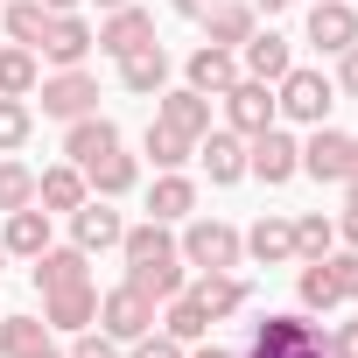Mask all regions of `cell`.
Segmentation results:
<instances>
[{
  "mask_svg": "<svg viewBox=\"0 0 358 358\" xmlns=\"http://www.w3.org/2000/svg\"><path fill=\"white\" fill-rule=\"evenodd\" d=\"M239 50H246V78H260V85H281V78L295 71V57H288V36H274V29H267V36L253 29Z\"/></svg>",
  "mask_w": 358,
  "mask_h": 358,
  "instance_id": "ffe728a7",
  "label": "cell"
},
{
  "mask_svg": "<svg viewBox=\"0 0 358 358\" xmlns=\"http://www.w3.org/2000/svg\"><path fill=\"white\" fill-rule=\"evenodd\" d=\"M211 8H218V0H176V15H190V22H204Z\"/></svg>",
  "mask_w": 358,
  "mask_h": 358,
  "instance_id": "ee69618b",
  "label": "cell"
},
{
  "mask_svg": "<svg viewBox=\"0 0 358 358\" xmlns=\"http://www.w3.org/2000/svg\"><path fill=\"white\" fill-rule=\"evenodd\" d=\"M43 8H50V15H78V8H85V0H43Z\"/></svg>",
  "mask_w": 358,
  "mask_h": 358,
  "instance_id": "7dc6e473",
  "label": "cell"
},
{
  "mask_svg": "<svg viewBox=\"0 0 358 358\" xmlns=\"http://www.w3.org/2000/svg\"><path fill=\"white\" fill-rule=\"evenodd\" d=\"M190 358H232V351H218V344H211V351H190Z\"/></svg>",
  "mask_w": 358,
  "mask_h": 358,
  "instance_id": "816d5d0a",
  "label": "cell"
},
{
  "mask_svg": "<svg viewBox=\"0 0 358 358\" xmlns=\"http://www.w3.org/2000/svg\"><path fill=\"white\" fill-rule=\"evenodd\" d=\"M337 92H344V99H358V43L337 57Z\"/></svg>",
  "mask_w": 358,
  "mask_h": 358,
  "instance_id": "7bdbcfd3",
  "label": "cell"
},
{
  "mask_svg": "<svg viewBox=\"0 0 358 358\" xmlns=\"http://www.w3.org/2000/svg\"><path fill=\"white\" fill-rule=\"evenodd\" d=\"M323 267H330L337 302H358V253H351V246H344V253H323Z\"/></svg>",
  "mask_w": 358,
  "mask_h": 358,
  "instance_id": "f35d334b",
  "label": "cell"
},
{
  "mask_svg": "<svg viewBox=\"0 0 358 358\" xmlns=\"http://www.w3.org/2000/svg\"><path fill=\"white\" fill-rule=\"evenodd\" d=\"M134 358H190V351H183V344H176L169 330H162V337L148 330V337H134Z\"/></svg>",
  "mask_w": 358,
  "mask_h": 358,
  "instance_id": "60d3db41",
  "label": "cell"
},
{
  "mask_svg": "<svg viewBox=\"0 0 358 358\" xmlns=\"http://www.w3.org/2000/svg\"><path fill=\"white\" fill-rule=\"evenodd\" d=\"M225 120H232V134H267L274 120H281V106H274V85H260V78H239L232 92H225Z\"/></svg>",
  "mask_w": 358,
  "mask_h": 358,
  "instance_id": "52a82bcc",
  "label": "cell"
},
{
  "mask_svg": "<svg viewBox=\"0 0 358 358\" xmlns=\"http://www.w3.org/2000/svg\"><path fill=\"white\" fill-rule=\"evenodd\" d=\"M246 239V253L260 260V267H281V260H295V225L288 218H260L253 232H239Z\"/></svg>",
  "mask_w": 358,
  "mask_h": 358,
  "instance_id": "484cf974",
  "label": "cell"
},
{
  "mask_svg": "<svg viewBox=\"0 0 358 358\" xmlns=\"http://www.w3.org/2000/svg\"><path fill=\"white\" fill-rule=\"evenodd\" d=\"M0 246H8V253H22V260H36V253L50 246V211H43V204L8 211V232H0Z\"/></svg>",
  "mask_w": 358,
  "mask_h": 358,
  "instance_id": "603a6c76",
  "label": "cell"
},
{
  "mask_svg": "<svg viewBox=\"0 0 358 358\" xmlns=\"http://www.w3.org/2000/svg\"><path fill=\"white\" fill-rule=\"evenodd\" d=\"M274 106H281L295 127H323L330 106H337V85H330L323 71H288V78L274 85Z\"/></svg>",
  "mask_w": 358,
  "mask_h": 358,
  "instance_id": "7a4b0ae2",
  "label": "cell"
},
{
  "mask_svg": "<svg viewBox=\"0 0 358 358\" xmlns=\"http://www.w3.org/2000/svg\"><path fill=\"white\" fill-rule=\"evenodd\" d=\"M162 330H169L176 344H197V337L211 330V316L197 309V295H169V316H162Z\"/></svg>",
  "mask_w": 358,
  "mask_h": 358,
  "instance_id": "1f68e13d",
  "label": "cell"
},
{
  "mask_svg": "<svg viewBox=\"0 0 358 358\" xmlns=\"http://www.w3.org/2000/svg\"><path fill=\"white\" fill-rule=\"evenodd\" d=\"M29 134H36V113H29V99H0V155H15Z\"/></svg>",
  "mask_w": 358,
  "mask_h": 358,
  "instance_id": "e575fe53",
  "label": "cell"
},
{
  "mask_svg": "<svg viewBox=\"0 0 358 358\" xmlns=\"http://www.w3.org/2000/svg\"><path fill=\"white\" fill-rule=\"evenodd\" d=\"M344 246L358 253V211H344Z\"/></svg>",
  "mask_w": 358,
  "mask_h": 358,
  "instance_id": "f6af8a7d",
  "label": "cell"
},
{
  "mask_svg": "<svg viewBox=\"0 0 358 358\" xmlns=\"http://www.w3.org/2000/svg\"><path fill=\"white\" fill-rule=\"evenodd\" d=\"M288 225H295V253H302V260H323V253H330V239H337V232H330V218H316V211H309V218H288Z\"/></svg>",
  "mask_w": 358,
  "mask_h": 358,
  "instance_id": "8d00e7d4",
  "label": "cell"
},
{
  "mask_svg": "<svg viewBox=\"0 0 358 358\" xmlns=\"http://www.w3.org/2000/svg\"><path fill=\"white\" fill-rule=\"evenodd\" d=\"M22 358H64V351H57V344L43 337V344H36V351H22Z\"/></svg>",
  "mask_w": 358,
  "mask_h": 358,
  "instance_id": "681fc988",
  "label": "cell"
},
{
  "mask_svg": "<svg viewBox=\"0 0 358 358\" xmlns=\"http://www.w3.org/2000/svg\"><path fill=\"white\" fill-rule=\"evenodd\" d=\"M148 211H155L162 225L190 218V211H197V183H190V176H176V169H162V176H155V190H148Z\"/></svg>",
  "mask_w": 358,
  "mask_h": 358,
  "instance_id": "cb8c5ba5",
  "label": "cell"
},
{
  "mask_svg": "<svg viewBox=\"0 0 358 358\" xmlns=\"http://www.w3.org/2000/svg\"><path fill=\"white\" fill-rule=\"evenodd\" d=\"M0 22H8V36H15L22 50H36V43L50 36V8H43V0H15V8H0Z\"/></svg>",
  "mask_w": 358,
  "mask_h": 358,
  "instance_id": "f546056e",
  "label": "cell"
},
{
  "mask_svg": "<svg viewBox=\"0 0 358 358\" xmlns=\"http://www.w3.org/2000/svg\"><path fill=\"white\" fill-rule=\"evenodd\" d=\"M43 337H50L43 316H0V358H22V351H36Z\"/></svg>",
  "mask_w": 358,
  "mask_h": 358,
  "instance_id": "d6a6232c",
  "label": "cell"
},
{
  "mask_svg": "<svg viewBox=\"0 0 358 358\" xmlns=\"http://www.w3.org/2000/svg\"><path fill=\"white\" fill-rule=\"evenodd\" d=\"M120 85H127V92H141V99H148V92H162V85H169V50H162V43H148V50L120 57Z\"/></svg>",
  "mask_w": 358,
  "mask_h": 358,
  "instance_id": "d4e9b609",
  "label": "cell"
},
{
  "mask_svg": "<svg viewBox=\"0 0 358 358\" xmlns=\"http://www.w3.org/2000/svg\"><path fill=\"white\" fill-rule=\"evenodd\" d=\"M120 148V127L113 120H99V113H85V120H71V134H64V155L78 162V169H92L99 155H113Z\"/></svg>",
  "mask_w": 358,
  "mask_h": 358,
  "instance_id": "44dd1931",
  "label": "cell"
},
{
  "mask_svg": "<svg viewBox=\"0 0 358 358\" xmlns=\"http://www.w3.org/2000/svg\"><path fill=\"white\" fill-rule=\"evenodd\" d=\"M120 232H127V218H120L106 197H85V204L71 211V246H85V253H106V246H120Z\"/></svg>",
  "mask_w": 358,
  "mask_h": 358,
  "instance_id": "9c48e42d",
  "label": "cell"
},
{
  "mask_svg": "<svg viewBox=\"0 0 358 358\" xmlns=\"http://www.w3.org/2000/svg\"><path fill=\"white\" fill-rule=\"evenodd\" d=\"M204 29H211L218 50H239V43L253 36V8H246V0H218V8L204 15Z\"/></svg>",
  "mask_w": 358,
  "mask_h": 358,
  "instance_id": "f1b7e54d",
  "label": "cell"
},
{
  "mask_svg": "<svg viewBox=\"0 0 358 358\" xmlns=\"http://www.w3.org/2000/svg\"><path fill=\"white\" fill-rule=\"evenodd\" d=\"M148 43H155V15L134 8V0H127V8H106V22L92 29V50H99V57H134V50H148Z\"/></svg>",
  "mask_w": 358,
  "mask_h": 358,
  "instance_id": "277c9868",
  "label": "cell"
},
{
  "mask_svg": "<svg viewBox=\"0 0 358 358\" xmlns=\"http://www.w3.org/2000/svg\"><path fill=\"white\" fill-rule=\"evenodd\" d=\"M302 169L316 176V183H344V169H351V134H337L330 120L302 141Z\"/></svg>",
  "mask_w": 358,
  "mask_h": 358,
  "instance_id": "8fae6325",
  "label": "cell"
},
{
  "mask_svg": "<svg viewBox=\"0 0 358 358\" xmlns=\"http://www.w3.org/2000/svg\"><path fill=\"white\" fill-rule=\"evenodd\" d=\"M197 162L211 169V183H239L246 176V134H232V127L197 134Z\"/></svg>",
  "mask_w": 358,
  "mask_h": 358,
  "instance_id": "4fadbf2b",
  "label": "cell"
},
{
  "mask_svg": "<svg viewBox=\"0 0 358 358\" xmlns=\"http://www.w3.org/2000/svg\"><path fill=\"white\" fill-rule=\"evenodd\" d=\"M99 323H106V337H120V344H134V337H148L155 330V302L141 295V288H113V295H99Z\"/></svg>",
  "mask_w": 358,
  "mask_h": 358,
  "instance_id": "ba28073f",
  "label": "cell"
},
{
  "mask_svg": "<svg viewBox=\"0 0 358 358\" xmlns=\"http://www.w3.org/2000/svg\"><path fill=\"white\" fill-rule=\"evenodd\" d=\"M99 8H127V0H99Z\"/></svg>",
  "mask_w": 358,
  "mask_h": 358,
  "instance_id": "f5cc1de1",
  "label": "cell"
},
{
  "mask_svg": "<svg viewBox=\"0 0 358 358\" xmlns=\"http://www.w3.org/2000/svg\"><path fill=\"white\" fill-rule=\"evenodd\" d=\"M85 197H92V183H85V169H78V162H64V169H43V176H36V204H43V211H64V218H71Z\"/></svg>",
  "mask_w": 358,
  "mask_h": 358,
  "instance_id": "ac0fdd59",
  "label": "cell"
},
{
  "mask_svg": "<svg viewBox=\"0 0 358 358\" xmlns=\"http://www.w3.org/2000/svg\"><path fill=\"white\" fill-rule=\"evenodd\" d=\"M43 323H50V330H71V337L92 330V323H99V288L85 281V288H57V295H43Z\"/></svg>",
  "mask_w": 358,
  "mask_h": 358,
  "instance_id": "2e32d148",
  "label": "cell"
},
{
  "mask_svg": "<svg viewBox=\"0 0 358 358\" xmlns=\"http://www.w3.org/2000/svg\"><path fill=\"white\" fill-rule=\"evenodd\" d=\"M190 295H197V309H204V316L218 323V316H239L253 288H246V281H239L232 267H211V274H197V288H190Z\"/></svg>",
  "mask_w": 358,
  "mask_h": 358,
  "instance_id": "e0dca14e",
  "label": "cell"
},
{
  "mask_svg": "<svg viewBox=\"0 0 358 358\" xmlns=\"http://www.w3.org/2000/svg\"><path fill=\"white\" fill-rule=\"evenodd\" d=\"M344 176H358V134H351V169H344Z\"/></svg>",
  "mask_w": 358,
  "mask_h": 358,
  "instance_id": "f907efd6",
  "label": "cell"
},
{
  "mask_svg": "<svg viewBox=\"0 0 358 358\" xmlns=\"http://www.w3.org/2000/svg\"><path fill=\"white\" fill-rule=\"evenodd\" d=\"M0 260H8V246H0Z\"/></svg>",
  "mask_w": 358,
  "mask_h": 358,
  "instance_id": "db71d44e",
  "label": "cell"
},
{
  "mask_svg": "<svg viewBox=\"0 0 358 358\" xmlns=\"http://www.w3.org/2000/svg\"><path fill=\"white\" fill-rule=\"evenodd\" d=\"M183 78H190V92H204V99H225V92L239 85V57H232V50H218V43H204V50L183 64Z\"/></svg>",
  "mask_w": 358,
  "mask_h": 358,
  "instance_id": "9a60e30c",
  "label": "cell"
},
{
  "mask_svg": "<svg viewBox=\"0 0 358 358\" xmlns=\"http://www.w3.org/2000/svg\"><path fill=\"white\" fill-rule=\"evenodd\" d=\"M43 113L50 120H85V113H99V78L92 71H57V78H43Z\"/></svg>",
  "mask_w": 358,
  "mask_h": 358,
  "instance_id": "8992f818",
  "label": "cell"
},
{
  "mask_svg": "<svg viewBox=\"0 0 358 358\" xmlns=\"http://www.w3.org/2000/svg\"><path fill=\"white\" fill-rule=\"evenodd\" d=\"M85 183H92V190H99V197H127V190H134V183H141V162H134V155H120V148H113V155H99V162H92V169H85Z\"/></svg>",
  "mask_w": 358,
  "mask_h": 358,
  "instance_id": "4316f807",
  "label": "cell"
},
{
  "mask_svg": "<svg viewBox=\"0 0 358 358\" xmlns=\"http://www.w3.org/2000/svg\"><path fill=\"white\" fill-rule=\"evenodd\" d=\"M22 204H36V176L22 162H0V211H22Z\"/></svg>",
  "mask_w": 358,
  "mask_h": 358,
  "instance_id": "d590c367",
  "label": "cell"
},
{
  "mask_svg": "<svg viewBox=\"0 0 358 358\" xmlns=\"http://www.w3.org/2000/svg\"><path fill=\"white\" fill-rule=\"evenodd\" d=\"M344 211H358V176H344Z\"/></svg>",
  "mask_w": 358,
  "mask_h": 358,
  "instance_id": "c3c4849f",
  "label": "cell"
},
{
  "mask_svg": "<svg viewBox=\"0 0 358 358\" xmlns=\"http://www.w3.org/2000/svg\"><path fill=\"white\" fill-rule=\"evenodd\" d=\"M36 50H43L57 71H71V64L92 57V22H85V15H50V36H43Z\"/></svg>",
  "mask_w": 358,
  "mask_h": 358,
  "instance_id": "5bb4252c",
  "label": "cell"
},
{
  "mask_svg": "<svg viewBox=\"0 0 358 358\" xmlns=\"http://www.w3.org/2000/svg\"><path fill=\"white\" fill-rule=\"evenodd\" d=\"M148 155H155V169H183V162L197 155V141H190V134H176V127H162V120H155V127H148Z\"/></svg>",
  "mask_w": 358,
  "mask_h": 358,
  "instance_id": "836d02e7",
  "label": "cell"
},
{
  "mask_svg": "<svg viewBox=\"0 0 358 358\" xmlns=\"http://www.w3.org/2000/svg\"><path fill=\"white\" fill-rule=\"evenodd\" d=\"M295 169H302V141H295V134L267 127V134L246 141V176H260V183H288Z\"/></svg>",
  "mask_w": 358,
  "mask_h": 358,
  "instance_id": "5b68a950",
  "label": "cell"
},
{
  "mask_svg": "<svg viewBox=\"0 0 358 358\" xmlns=\"http://www.w3.org/2000/svg\"><path fill=\"white\" fill-rule=\"evenodd\" d=\"M323 344H330V358H358V323H337Z\"/></svg>",
  "mask_w": 358,
  "mask_h": 358,
  "instance_id": "b9f144b4",
  "label": "cell"
},
{
  "mask_svg": "<svg viewBox=\"0 0 358 358\" xmlns=\"http://www.w3.org/2000/svg\"><path fill=\"white\" fill-rule=\"evenodd\" d=\"M64 358H120V337H106V330H78V344H71Z\"/></svg>",
  "mask_w": 358,
  "mask_h": 358,
  "instance_id": "ab89813d",
  "label": "cell"
},
{
  "mask_svg": "<svg viewBox=\"0 0 358 358\" xmlns=\"http://www.w3.org/2000/svg\"><path fill=\"white\" fill-rule=\"evenodd\" d=\"M246 8H253V15H281V8H288V0H246Z\"/></svg>",
  "mask_w": 358,
  "mask_h": 358,
  "instance_id": "bcb514c9",
  "label": "cell"
},
{
  "mask_svg": "<svg viewBox=\"0 0 358 358\" xmlns=\"http://www.w3.org/2000/svg\"><path fill=\"white\" fill-rule=\"evenodd\" d=\"M295 295H302V309H337L330 267H323V260H309V267H302V281H295Z\"/></svg>",
  "mask_w": 358,
  "mask_h": 358,
  "instance_id": "74e56055",
  "label": "cell"
},
{
  "mask_svg": "<svg viewBox=\"0 0 358 358\" xmlns=\"http://www.w3.org/2000/svg\"><path fill=\"white\" fill-rule=\"evenodd\" d=\"M92 281V253L85 246H43L36 253V288L57 295V288H85Z\"/></svg>",
  "mask_w": 358,
  "mask_h": 358,
  "instance_id": "7c38bea8",
  "label": "cell"
},
{
  "mask_svg": "<svg viewBox=\"0 0 358 358\" xmlns=\"http://www.w3.org/2000/svg\"><path fill=\"white\" fill-rule=\"evenodd\" d=\"M120 253H127V267H134V260H162V253H176V239H169V225H162V218H148V225L120 232Z\"/></svg>",
  "mask_w": 358,
  "mask_h": 358,
  "instance_id": "4dcf8cb0",
  "label": "cell"
},
{
  "mask_svg": "<svg viewBox=\"0 0 358 358\" xmlns=\"http://www.w3.org/2000/svg\"><path fill=\"white\" fill-rule=\"evenodd\" d=\"M309 43H316L323 57H344V50L358 43V15H351V0H316V8H309Z\"/></svg>",
  "mask_w": 358,
  "mask_h": 358,
  "instance_id": "30bf717a",
  "label": "cell"
},
{
  "mask_svg": "<svg viewBox=\"0 0 358 358\" xmlns=\"http://www.w3.org/2000/svg\"><path fill=\"white\" fill-rule=\"evenodd\" d=\"M155 99H162V106H155V120H162V127L190 134V141H197V134H211V99H204V92H190V85H183V92H155Z\"/></svg>",
  "mask_w": 358,
  "mask_h": 358,
  "instance_id": "d6986e66",
  "label": "cell"
},
{
  "mask_svg": "<svg viewBox=\"0 0 358 358\" xmlns=\"http://www.w3.org/2000/svg\"><path fill=\"white\" fill-rule=\"evenodd\" d=\"M127 288H141L148 302H169V295H183V253H162V260H134V267H127Z\"/></svg>",
  "mask_w": 358,
  "mask_h": 358,
  "instance_id": "7402d4cb",
  "label": "cell"
},
{
  "mask_svg": "<svg viewBox=\"0 0 358 358\" xmlns=\"http://www.w3.org/2000/svg\"><path fill=\"white\" fill-rule=\"evenodd\" d=\"M176 253H183L190 267H239V253H246V239L225 225V218H190V232H183V246H176Z\"/></svg>",
  "mask_w": 358,
  "mask_h": 358,
  "instance_id": "3957f363",
  "label": "cell"
},
{
  "mask_svg": "<svg viewBox=\"0 0 358 358\" xmlns=\"http://www.w3.org/2000/svg\"><path fill=\"white\" fill-rule=\"evenodd\" d=\"M36 85H43V71H36V50L8 43V50H0V99H29Z\"/></svg>",
  "mask_w": 358,
  "mask_h": 358,
  "instance_id": "83f0119b",
  "label": "cell"
},
{
  "mask_svg": "<svg viewBox=\"0 0 358 358\" xmlns=\"http://www.w3.org/2000/svg\"><path fill=\"white\" fill-rule=\"evenodd\" d=\"M246 358H330V344H323V330L309 316H267L253 330V351Z\"/></svg>",
  "mask_w": 358,
  "mask_h": 358,
  "instance_id": "6da1fadb",
  "label": "cell"
}]
</instances>
